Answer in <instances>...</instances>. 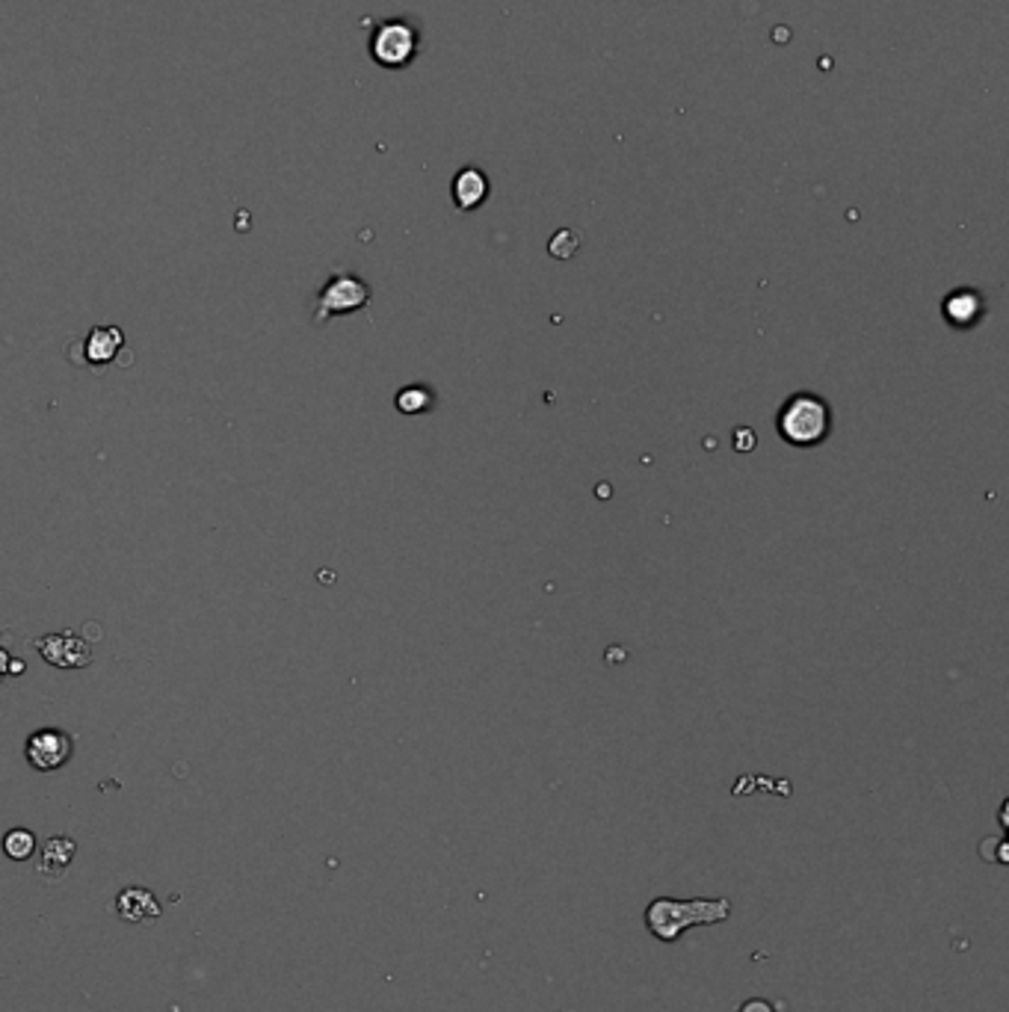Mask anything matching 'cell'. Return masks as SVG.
<instances>
[{"label": "cell", "mask_w": 1009, "mask_h": 1012, "mask_svg": "<svg viewBox=\"0 0 1009 1012\" xmlns=\"http://www.w3.org/2000/svg\"><path fill=\"white\" fill-rule=\"evenodd\" d=\"M734 906L728 897H655L643 912L646 930L660 944L682 942L696 926L725 924Z\"/></svg>", "instance_id": "obj_1"}, {"label": "cell", "mask_w": 1009, "mask_h": 1012, "mask_svg": "<svg viewBox=\"0 0 1009 1012\" xmlns=\"http://www.w3.org/2000/svg\"><path fill=\"white\" fill-rule=\"evenodd\" d=\"M778 435L794 448H814V444L826 442L829 430H832V409L823 397L800 391L787 400L782 412H778Z\"/></svg>", "instance_id": "obj_2"}, {"label": "cell", "mask_w": 1009, "mask_h": 1012, "mask_svg": "<svg viewBox=\"0 0 1009 1012\" xmlns=\"http://www.w3.org/2000/svg\"><path fill=\"white\" fill-rule=\"evenodd\" d=\"M371 60L382 69L400 71L412 66L421 51V30L409 18H385L373 27L371 42H368Z\"/></svg>", "instance_id": "obj_3"}, {"label": "cell", "mask_w": 1009, "mask_h": 1012, "mask_svg": "<svg viewBox=\"0 0 1009 1012\" xmlns=\"http://www.w3.org/2000/svg\"><path fill=\"white\" fill-rule=\"evenodd\" d=\"M371 303V287L353 273H337L320 291L317 299V321H326L332 314H353L362 312Z\"/></svg>", "instance_id": "obj_4"}, {"label": "cell", "mask_w": 1009, "mask_h": 1012, "mask_svg": "<svg viewBox=\"0 0 1009 1012\" xmlns=\"http://www.w3.org/2000/svg\"><path fill=\"white\" fill-rule=\"evenodd\" d=\"M71 753H75V737L60 731V728H39L27 737L25 744L27 762L39 773L60 770L62 764L71 758Z\"/></svg>", "instance_id": "obj_5"}, {"label": "cell", "mask_w": 1009, "mask_h": 1012, "mask_svg": "<svg viewBox=\"0 0 1009 1012\" xmlns=\"http://www.w3.org/2000/svg\"><path fill=\"white\" fill-rule=\"evenodd\" d=\"M36 651L42 655L45 664L57 669H84L92 664V649L75 631H53L33 640Z\"/></svg>", "instance_id": "obj_6"}, {"label": "cell", "mask_w": 1009, "mask_h": 1012, "mask_svg": "<svg viewBox=\"0 0 1009 1012\" xmlns=\"http://www.w3.org/2000/svg\"><path fill=\"white\" fill-rule=\"evenodd\" d=\"M453 205L459 210H477L489 199V193H492V181H489V175L480 169V166H466V169H459L457 178H453Z\"/></svg>", "instance_id": "obj_7"}, {"label": "cell", "mask_w": 1009, "mask_h": 1012, "mask_svg": "<svg viewBox=\"0 0 1009 1012\" xmlns=\"http://www.w3.org/2000/svg\"><path fill=\"white\" fill-rule=\"evenodd\" d=\"M116 912H119L121 921H128V924H151L160 917V903L151 892L146 888H125V892L116 897Z\"/></svg>", "instance_id": "obj_8"}, {"label": "cell", "mask_w": 1009, "mask_h": 1012, "mask_svg": "<svg viewBox=\"0 0 1009 1012\" xmlns=\"http://www.w3.org/2000/svg\"><path fill=\"white\" fill-rule=\"evenodd\" d=\"M121 344H125V332L119 326H98L84 341V355H87L89 364L101 367V364H110L119 355Z\"/></svg>", "instance_id": "obj_9"}, {"label": "cell", "mask_w": 1009, "mask_h": 1012, "mask_svg": "<svg viewBox=\"0 0 1009 1012\" xmlns=\"http://www.w3.org/2000/svg\"><path fill=\"white\" fill-rule=\"evenodd\" d=\"M980 314H983V296L977 294V291H953V294L944 299V317L953 326H974L980 321Z\"/></svg>", "instance_id": "obj_10"}, {"label": "cell", "mask_w": 1009, "mask_h": 1012, "mask_svg": "<svg viewBox=\"0 0 1009 1012\" xmlns=\"http://www.w3.org/2000/svg\"><path fill=\"white\" fill-rule=\"evenodd\" d=\"M75 849H78L75 847V841L66 838V835H57V838H51L42 847V856H39L36 871L42 876H48V880H51V876L53 880H60V876L69 871L71 858H75Z\"/></svg>", "instance_id": "obj_11"}, {"label": "cell", "mask_w": 1009, "mask_h": 1012, "mask_svg": "<svg viewBox=\"0 0 1009 1012\" xmlns=\"http://www.w3.org/2000/svg\"><path fill=\"white\" fill-rule=\"evenodd\" d=\"M432 403L435 397L427 385H409L398 394V409L403 415H423V412H430Z\"/></svg>", "instance_id": "obj_12"}, {"label": "cell", "mask_w": 1009, "mask_h": 1012, "mask_svg": "<svg viewBox=\"0 0 1009 1012\" xmlns=\"http://www.w3.org/2000/svg\"><path fill=\"white\" fill-rule=\"evenodd\" d=\"M3 853L16 862H27L36 853V835L30 829H12L3 835Z\"/></svg>", "instance_id": "obj_13"}, {"label": "cell", "mask_w": 1009, "mask_h": 1012, "mask_svg": "<svg viewBox=\"0 0 1009 1012\" xmlns=\"http://www.w3.org/2000/svg\"><path fill=\"white\" fill-rule=\"evenodd\" d=\"M578 246H580L578 234L569 232V228H562V232H557L551 237V255H554V258H571V255L578 252Z\"/></svg>", "instance_id": "obj_14"}, {"label": "cell", "mask_w": 1009, "mask_h": 1012, "mask_svg": "<svg viewBox=\"0 0 1009 1012\" xmlns=\"http://www.w3.org/2000/svg\"><path fill=\"white\" fill-rule=\"evenodd\" d=\"M980 858H986V862H998V865H1007L1009 862L1007 838H986L983 844H980Z\"/></svg>", "instance_id": "obj_15"}, {"label": "cell", "mask_w": 1009, "mask_h": 1012, "mask_svg": "<svg viewBox=\"0 0 1009 1012\" xmlns=\"http://www.w3.org/2000/svg\"><path fill=\"white\" fill-rule=\"evenodd\" d=\"M737 1012H776V1006L770 1004L767 998H750V1001H743Z\"/></svg>", "instance_id": "obj_16"}, {"label": "cell", "mask_w": 1009, "mask_h": 1012, "mask_svg": "<svg viewBox=\"0 0 1009 1012\" xmlns=\"http://www.w3.org/2000/svg\"><path fill=\"white\" fill-rule=\"evenodd\" d=\"M9 660H12V658H9L7 651L0 649V678H3V675H7V664H9Z\"/></svg>", "instance_id": "obj_17"}, {"label": "cell", "mask_w": 1009, "mask_h": 1012, "mask_svg": "<svg viewBox=\"0 0 1009 1012\" xmlns=\"http://www.w3.org/2000/svg\"><path fill=\"white\" fill-rule=\"evenodd\" d=\"M998 821H1001V829H1007V803L1001 805V814H998Z\"/></svg>", "instance_id": "obj_18"}]
</instances>
